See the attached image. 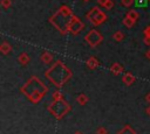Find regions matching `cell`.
<instances>
[{
    "instance_id": "cb8c5ba5",
    "label": "cell",
    "mask_w": 150,
    "mask_h": 134,
    "mask_svg": "<svg viewBox=\"0 0 150 134\" xmlns=\"http://www.w3.org/2000/svg\"><path fill=\"white\" fill-rule=\"evenodd\" d=\"M143 34H144V36H150V24L145 27V29L143 30Z\"/></svg>"
},
{
    "instance_id": "3957f363",
    "label": "cell",
    "mask_w": 150,
    "mask_h": 134,
    "mask_svg": "<svg viewBox=\"0 0 150 134\" xmlns=\"http://www.w3.org/2000/svg\"><path fill=\"white\" fill-rule=\"evenodd\" d=\"M73 10L70 7L62 5L57 12H55L50 17H49V22L53 24V27L59 30L60 34L64 35L68 33V24L70 22V19L73 16Z\"/></svg>"
},
{
    "instance_id": "603a6c76",
    "label": "cell",
    "mask_w": 150,
    "mask_h": 134,
    "mask_svg": "<svg viewBox=\"0 0 150 134\" xmlns=\"http://www.w3.org/2000/svg\"><path fill=\"white\" fill-rule=\"evenodd\" d=\"M114 7V1L112 0H108V2L105 3V6L103 7V8H105L107 10H109V9H111Z\"/></svg>"
},
{
    "instance_id": "9a60e30c",
    "label": "cell",
    "mask_w": 150,
    "mask_h": 134,
    "mask_svg": "<svg viewBox=\"0 0 150 134\" xmlns=\"http://www.w3.org/2000/svg\"><path fill=\"white\" fill-rule=\"evenodd\" d=\"M135 20H132L131 17H129V16H124V19L122 20V23H123V26L124 27H127V28H132L134 26H135Z\"/></svg>"
},
{
    "instance_id": "52a82bcc",
    "label": "cell",
    "mask_w": 150,
    "mask_h": 134,
    "mask_svg": "<svg viewBox=\"0 0 150 134\" xmlns=\"http://www.w3.org/2000/svg\"><path fill=\"white\" fill-rule=\"evenodd\" d=\"M83 28H84L83 22L76 15H73L70 19V22L68 24V33H71L73 35H77Z\"/></svg>"
},
{
    "instance_id": "4316f807",
    "label": "cell",
    "mask_w": 150,
    "mask_h": 134,
    "mask_svg": "<svg viewBox=\"0 0 150 134\" xmlns=\"http://www.w3.org/2000/svg\"><path fill=\"white\" fill-rule=\"evenodd\" d=\"M146 1H148V0H137V5H138V6H144V5L146 3Z\"/></svg>"
},
{
    "instance_id": "83f0119b",
    "label": "cell",
    "mask_w": 150,
    "mask_h": 134,
    "mask_svg": "<svg viewBox=\"0 0 150 134\" xmlns=\"http://www.w3.org/2000/svg\"><path fill=\"white\" fill-rule=\"evenodd\" d=\"M145 101H148V103L150 104V92H148V93L145 94Z\"/></svg>"
},
{
    "instance_id": "ffe728a7",
    "label": "cell",
    "mask_w": 150,
    "mask_h": 134,
    "mask_svg": "<svg viewBox=\"0 0 150 134\" xmlns=\"http://www.w3.org/2000/svg\"><path fill=\"white\" fill-rule=\"evenodd\" d=\"M0 3H1V7L4 9H7V8H9L12 6V0H1Z\"/></svg>"
},
{
    "instance_id": "7a4b0ae2",
    "label": "cell",
    "mask_w": 150,
    "mask_h": 134,
    "mask_svg": "<svg viewBox=\"0 0 150 134\" xmlns=\"http://www.w3.org/2000/svg\"><path fill=\"white\" fill-rule=\"evenodd\" d=\"M71 76H73L71 70L60 59H57L45 71L46 79H48L57 89L62 87L71 78Z\"/></svg>"
},
{
    "instance_id": "4fadbf2b",
    "label": "cell",
    "mask_w": 150,
    "mask_h": 134,
    "mask_svg": "<svg viewBox=\"0 0 150 134\" xmlns=\"http://www.w3.org/2000/svg\"><path fill=\"white\" fill-rule=\"evenodd\" d=\"M53 61V54H50L49 51H43L41 54V62L45 64H50Z\"/></svg>"
},
{
    "instance_id": "5b68a950",
    "label": "cell",
    "mask_w": 150,
    "mask_h": 134,
    "mask_svg": "<svg viewBox=\"0 0 150 134\" xmlns=\"http://www.w3.org/2000/svg\"><path fill=\"white\" fill-rule=\"evenodd\" d=\"M86 17L93 26H100L107 20V14L102 12L97 6H94L88 10Z\"/></svg>"
},
{
    "instance_id": "484cf974",
    "label": "cell",
    "mask_w": 150,
    "mask_h": 134,
    "mask_svg": "<svg viewBox=\"0 0 150 134\" xmlns=\"http://www.w3.org/2000/svg\"><path fill=\"white\" fill-rule=\"evenodd\" d=\"M107 2H108V0H97V3H98L100 6H102V7H104Z\"/></svg>"
},
{
    "instance_id": "d4e9b609",
    "label": "cell",
    "mask_w": 150,
    "mask_h": 134,
    "mask_svg": "<svg viewBox=\"0 0 150 134\" xmlns=\"http://www.w3.org/2000/svg\"><path fill=\"white\" fill-rule=\"evenodd\" d=\"M143 42H144L146 45H150V36H144Z\"/></svg>"
},
{
    "instance_id": "6da1fadb",
    "label": "cell",
    "mask_w": 150,
    "mask_h": 134,
    "mask_svg": "<svg viewBox=\"0 0 150 134\" xmlns=\"http://www.w3.org/2000/svg\"><path fill=\"white\" fill-rule=\"evenodd\" d=\"M20 91L22 94L32 103L38 104L41 101V99L46 96L48 91V86L36 76H32L28 78V80L20 87Z\"/></svg>"
},
{
    "instance_id": "5bb4252c",
    "label": "cell",
    "mask_w": 150,
    "mask_h": 134,
    "mask_svg": "<svg viewBox=\"0 0 150 134\" xmlns=\"http://www.w3.org/2000/svg\"><path fill=\"white\" fill-rule=\"evenodd\" d=\"M117 134H136V131L130 126V125H124L118 132Z\"/></svg>"
},
{
    "instance_id": "30bf717a",
    "label": "cell",
    "mask_w": 150,
    "mask_h": 134,
    "mask_svg": "<svg viewBox=\"0 0 150 134\" xmlns=\"http://www.w3.org/2000/svg\"><path fill=\"white\" fill-rule=\"evenodd\" d=\"M11 51H12V45H11V43L7 42V41H4V42L0 44V52H1L2 55H8Z\"/></svg>"
},
{
    "instance_id": "44dd1931",
    "label": "cell",
    "mask_w": 150,
    "mask_h": 134,
    "mask_svg": "<svg viewBox=\"0 0 150 134\" xmlns=\"http://www.w3.org/2000/svg\"><path fill=\"white\" fill-rule=\"evenodd\" d=\"M135 3V0H121V5L124 7H131Z\"/></svg>"
},
{
    "instance_id": "e0dca14e",
    "label": "cell",
    "mask_w": 150,
    "mask_h": 134,
    "mask_svg": "<svg viewBox=\"0 0 150 134\" xmlns=\"http://www.w3.org/2000/svg\"><path fill=\"white\" fill-rule=\"evenodd\" d=\"M127 16H129V17H131L132 20L137 21V19L139 17V14H138V12H137V10H135V9H130V10H128Z\"/></svg>"
},
{
    "instance_id": "ba28073f",
    "label": "cell",
    "mask_w": 150,
    "mask_h": 134,
    "mask_svg": "<svg viewBox=\"0 0 150 134\" xmlns=\"http://www.w3.org/2000/svg\"><path fill=\"white\" fill-rule=\"evenodd\" d=\"M122 82H123L127 86H130V85H132V84L136 82V77H135L132 73L127 72V73L123 75V77H122Z\"/></svg>"
},
{
    "instance_id": "f546056e",
    "label": "cell",
    "mask_w": 150,
    "mask_h": 134,
    "mask_svg": "<svg viewBox=\"0 0 150 134\" xmlns=\"http://www.w3.org/2000/svg\"><path fill=\"white\" fill-rule=\"evenodd\" d=\"M146 113H148V115L150 117V104H149V106H148V108H146Z\"/></svg>"
},
{
    "instance_id": "d6a6232c",
    "label": "cell",
    "mask_w": 150,
    "mask_h": 134,
    "mask_svg": "<svg viewBox=\"0 0 150 134\" xmlns=\"http://www.w3.org/2000/svg\"><path fill=\"white\" fill-rule=\"evenodd\" d=\"M148 1H150V0H148Z\"/></svg>"
},
{
    "instance_id": "9c48e42d",
    "label": "cell",
    "mask_w": 150,
    "mask_h": 134,
    "mask_svg": "<svg viewBox=\"0 0 150 134\" xmlns=\"http://www.w3.org/2000/svg\"><path fill=\"white\" fill-rule=\"evenodd\" d=\"M86 64H87V66L90 69V70H94V69H96L97 66H98V59L95 57V56H90V57H88V59L86 61Z\"/></svg>"
},
{
    "instance_id": "2e32d148",
    "label": "cell",
    "mask_w": 150,
    "mask_h": 134,
    "mask_svg": "<svg viewBox=\"0 0 150 134\" xmlns=\"http://www.w3.org/2000/svg\"><path fill=\"white\" fill-rule=\"evenodd\" d=\"M88 96L87 94H84V93H80V94H77V97H76V101L80 104V105H86L87 103H88Z\"/></svg>"
},
{
    "instance_id": "f1b7e54d",
    "label": "cell",
    "mask_w": 150,
    "mask_h": 134,
    "mask_svg": "<svg viewBox=\"0 0 150 134\" xmlns=\"http://www.w3.org/2000/svg\"><path fill=\"white\" fill-rule=\"evenodd\" d=\"M146 58H148V59L150 61V49H149V50L146 51Z\"/></svg>"
},
{
    "instance_id": "d6986e66",
    "label": "cell",
    "mask_w": 150,
    "mask_h": 134,
    "mask_svg": "<svg viewBox=\"0 0 150 134\" xmlns=\"http://www.w3.org/2000/svg\"><path fill=\"white\" fill-rule=\"evenodd\" d=\"M52 98H53V100H60V99H63V94L60 90H55L52 93Z\"/></svg>"
},
{
    "instance_id": "7c38bea8",
    "label": "cell",
    "mask_w": 150,
    "mask_h": 134,
    "mask_svg": "<svg viewBox=\"0 0 150 134\" xmlns=\"http://www.w3.org/2000/svg\"><path fill=\"white\" fill-rule=\"evenodd\" d=\"M110 71H111V73H114L115 76H118L120 73H122V71H123V66H122L120 63L115 62V63L111 64V66H110Z\"/></svg>"
},
{
    "instance_id": "8992f818",
    "label": "cell",
    "mask_w": 150,
    "mask_h": 134,
    "mask_svg": "<svg viewBox=\"0 0 150 134\" xmlns=\"http://www.w3.org/2000/svg\"><path fill=\"white\" fill-rule=\"evenodd\" d=\"M84 41L90 45V47H97L102 41H103V36L102 34L96 30V29H90L87 35L84 36Z\"/></svg>"
},
{
    "instance_id": "8fae6325",
    "label": "cell",
    "mask_w": 150,
    "mask_h": 134,
    "mask_svg": "<svg viewBox=\"0 0 150 134\" xmlns=\"http://www.w3.org/2000/svg\"><path fill=\"white\" fill-rule=\"evenodd\" d=\"M30 61V57L27 52H21L19 56H18V62L21 64V65H27Z\"/></svg>"
},
{
    "instance_id": "ac0fdd59",
    "label": "cell",
    "mask_w": 150,
    "mask_h": 134,
    "mask_svg": "<svg viewBox=\"0 0 150 134\" xmlns=\"http://www.w3.org/2000/svg\"><path fill=\"white\" fill-rule=\"evenodd\" d=\"M112 38H114L115 41L120 42V41H122V40L124 38V34H123L121 30H117V31H115V33L112 34Z\"/></svg>"
},
{
    "instance_id": "1f68e13d",
    "label": "cell",
    "mask_w": 150,
    "mask_h": 134,
    "mask_svg": "<svg viewBox=\"0 0 150 134\" xmlns=\"http://www.w3.org/2000/svg\"><path fill=\"white\" fill-rule=\"evenodd\" d=\"M83 1H84V2H88V1H90V0H83Z\"/></svg>"
},
{
    "instance_id": "277c9868",
    "label": "cell",
    "mask_w": 150,
    "mask_h": 134,
    "mask_svg": "<svg viewBox=\"0 0 150 134\" xmlns=\"http://www.w3.org/2000/svg\"><path fill=\"white\" fill-rule=\"evenodd\" d=\"M70 105L64 100V99H60V100H53L48 106H47V111L57 120L62 119L69 111H70Z\"/></svg>"
},
{
    "instance_id": "7402d4cb",
    "label": "cell",
    "mask_w": 150,
    "mask_h": 134,
    "mask_svg": "<svg viewBox=\"0 0 150 134\" xmlns=\"http://www.w3.org/2000/svg\"><path fill=\"white\" fill-rule=\"evenodd\" d=\"M96 134H108V129L105 127H98L96 129Z\"/></svg>"
},
{
    "instance_id": "4dcf8cb0",
    "label": "cell",
    "mask_w": 150,
    "mask_h": 134,
    "mask_svg": "<svg viewBox=\"0 0 150 134\" xmlns=\"http://www.w3.org/2000/svg\"><path fill=\"white\" fill-rule=\"evenodd\" d=\"M74 134H82V133H81V132H75Z\"/></svg>"
}]
</instances>
